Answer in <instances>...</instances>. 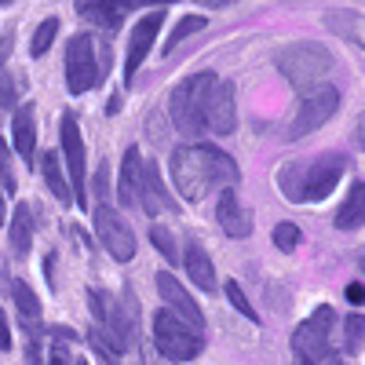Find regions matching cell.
I'll use <instances>...</instances> for the list:
<instances>
[{"mask_svg": "<svg viewBox=\"0 0 365 365\" xmlns=\"http://www.w3.org/2000/svg\"><path fill=\"white\" fill-rule=\"evenodd\" d=\"M168 168H172L175 190L187 201H205L212 190H234L241 179V168L234 165V158L208 143L179 146Z\"/></svg>", "mask_w": 365, "mask_h": 365, "instance_id": "obj_1", "label": "cell"}, {"mask_svg": "<svg viewBox=\"0 0 365 365\" xmlns=\"http://www.w3.org/2000/svg\"><path fill=\"white\" fill-rule=\"evenodd\" d=\"M344 168H347V161L340 154H322V158H311V161H292V165H285L278 172L282 194L289 201H322L340 182Z\"/></svg>", "mask_w": 365, "mask_h": 365, "instance_id": "obj_2", "label": "cell"}, {"mask_svg": "<svg viewBox=\"0 0 365 365\" xmlns=\"http://www.w3.org/2000/svg\"><path fill=\"white\" fill-rule=\"evenodd\" d=\"M88 303H91V314L99 318L103 329L91 332V340H110L113 351H132L139 344V307H135V299L132 292H125V299H113L110 292L96 289V292H88Z\"/></svg>", "mask_w": 365, "mask_h": 365, "instance_id": "obj_3", "label": "cell"}, {"mask_svg": "<svg viewBox=\"0 0 365 365\" xmlns=\"http://www.w3.org/2000/svg\"><path fill=\"white\" fill-rule=\"evenodd\" d=\"M212 84H216V73L201 70V73H190L187 81H179L175 91H172V99H168L172 125H175V132H182L187 139L205 135V103H208Z\"/></svg>", "mask_w": 365, "mask_h": 365, "instance_id": "obj_4", "label": "cell"}, {"mask_svg": "<svg viewBox=\"0 0 365 365\" xmlns=\"http://www.w3.org/2000/svg\"><path fill=\"white\" fill-rule=\"evenodd\" d=\"M278 70L285 73V81L292 88H299L303 96L325 84V77L332 73V51L322 44H289L278 51Z\"/></svg>", "mask_w": 365, "mask_h": 365, "instance_id": "obj_5", "label": "cell"}, {"mask_svg": "<svg viewBox=\"0 0 365 365\" xmlns=\"http://www.w3.org/2000/svg\"><path fill=\"white\" fill-rule=\"evenodd\" d=\"M154 347L168 358V361H190L201 354L205 336L194 332L187 322H179L172 311H158L154 314Z\"/></svg>", "mask_w": 365, "mask_h": 365, "instance_id": "obj_6", "label": "cell"}, {"mask_svg": "<svg viewBox=\"0 0 365 365\" xmlns=\"http://www.w3.org/2000/svg\"><path fill=\"white\" fill-rule=\"evenodd\" d=\"M103 81V58H99V44L88 34L70 37L66 44V88L73 96H84Z\"/></svg>", "mask_w": 365, "mask_h": 365, "instance_id": "obj_7", "label": "cell"}, {"mask_svg": "<svg viewBox=\"0 0 365 365\" xmlns=\"http://www.w3.org/2000/svg\"><path fill=\"white\" fill-rule=\"evenodd\" d=\"M336 106H340V91L332 88V84H322V88H314V91H307V96L299 99V106H296V117H292V139H303V135H311V132H318L325 120L336 113Z\"/></svg>", "mask_w": 365, "mask_h": 365, "instance_id": "obj_8", "label": "cell"}, {"mask_svg": "<svg viewBox=\"0 0 365 365\" xmlns=\"http://www.w3.org/2000/svg\"><path fill=\"white\" fill-rule=\"evenodd\" d=\"M96 234L103 241V249L117 259V263H128L135 256V234L132 227L117 216V212L110 205H99L96 208Z\"/></svg>", "mask_w": 365, "mask_h": 365, "instance_id": "obj_9", "label": "cell"}, {"mask_svg": "<svg viewBox=\"0 0 365 365\" xmlns=\"http://www.w3.org/2000/svg\"><path fill=\"white\" fill-rule=\"evenodd\" d=\"M63 158H66V168H70V190H73V201L81 208H88V175H84V143H81V132H77V120L73 113L63 117Z\"/></svg>", "mask_w": 365, "mask_h": 365, "instance_id": "obj_10", "label": "cell"}, {"mask_svg": "<svg viewBox=\"0 0 365 365\" xmlns=\"http://www.w3.org/2000/svg\"><path fill=\"white\" fill-rule=\"evenodd\" d=\"M158 292H161V299L168 303V311L179 322H187L194 332H201V336H205V314H201V307L194 303V296L175 282V274H168V270L158 274Z\"/></svg>", "mask_w": 365, "mask_h": 365, "instance_id": "obj_11", "label": "cell"}, {"mask_svg": "<svg viewBox=\"0 0 365 365\" xmlns=\"http://www.w3.org/2000/svg\"><path fill=\"white\" fill-rule=\"evenodd\" d=\"M205 125L216 132V135H230L237 125V110H234V84L216 77L208 91V103H205Z\"/></svg>", "mask_w": 365, "mask_h": 365, "instance_id": "obj_12", "label": "cell"}, {"mask_svg": "<svg viewBox=\"0 0 365 365\" xmlns=\"http://www.w3.org/2000/svg\"><path fill=\"white\" fill-rule=\"evenodd\" d=\"M11 296H15L22 329L29 332V361L41 365V303H37L34 289H29L26 282H11Z\"/></svg>", "mask_w": 365, "mask_h": 365, "instance_id": "obj_13", "label": "cell"}, {"mask_svg": "<svg viewBox=\"0 0 365 365\" xmlns=\"http://www.w3.org/2000/svg\"><path fill=\"white\" fill-rule=\"evenodd\" d=\"M161 22H165V11H150V15H143V19H139V26L132 29V41H128V58H125V81H132V77H135V70L143 66L146 51L154 48V41H158V29H161Z\"/></svg>", "mask_w": 365, "mask_h": 365, "instance_id": "obj_14", "label": "cell"}, {"mask_svg": "<svg viewBox=\"0 0 365 365\" xmlns=\"http://www.w3.org/2000/svg\"><path fill=\"white\" fill-rule=\"evenodd\" d=\"M220 227L230 237H249L252 234V212L241 205L237 190H223V197H220Z\"/></svg>", "mask_w": 365, "mask_h": 365, "instance_id": "obj_15", "label": "cell"}, {"mask_svg": "<svg viewBox=\"0 0 365 365\" xmlns=\"http://www.w3.org/2000/svg\"><path fill=\"white\" fill-rule=\"evenodd\" d=\"M143 172H146V161L143 154L132 146L128 154H125V165H120V179H117V187H120V201L139 208V190H143Z\"/></svg>", "mask_w": 365, "mask_h": 365, "instance_id": "obj_16", "label": "cell"}, {"mask_svg": "<svg viewBox=\"0 0 365 365\" xmlns=\"http://www.w3.org/2000/svg\"><path fill=\"white\" fill-rule=\"evenodd\" d=\"M182 263H187V274L194 278L197 289L216 292V270H212V259L205 256V249L197 245V241H190V245H187V252H182Z\"/></svg>", "mask_w": 365, "mask_h": 365, "instance_id": "obj_17", "label": "cell"}, {"mask_svg": "<svg viewBox=\"0 0 365 365\" xmlns=\"http://www.w3.org/2000/svg\"><path fill=\"white\" fill-rule=\"evenodd\" d=\"M11 132H15V150L22 158H34V146H37V117L34 106H19L11 117Z\"/></svg>", "mask_w": 365, "mask_h": 365, "instance_id": "obj_18", "label": "cell"}, {"mask_svg": "<svg viewBox=\"0 0 365 365\" xmlns=\"http://www.w3.org/2000/svg\"><path fill=\"white\" fill-rule=\"evenodd\" d=\"M365 223V182H351V190L336 212V227L340 230H354Z\"/></svg>", "mask_w": 365, "mask_h": 365, "instance_id": "obj_19", "label": "cell"}, {"mask_svg": "<svg viewBox=\"0 0 365 365\" xmlns=\"http://www.w3.org/2000/svg\"><path fill=\"white\" fill-rule=\"evenodd\" d=\"M77 11L88 19V22H96V26H103V29H117L120 22H125V8L120 4H99V0H81L77 4Z\"/></svg>", "mask_w": 365, "mask_h": 365, "instance_id": "obj_20", "label": "cell"}, {"mask_svg": "<svg viewBox=\"0 0 365 365\" xmlns=\"http://www.w3.org/2000/svg\"><path fill=\"white\" fill-rule=\"evenodd\" d=\"M29 241H34V212H29V205H19L11 216V252L26 256Z\"/></svg>", "mask_w": 365, "mask_h": 365, "instance_id": "obj_21", "label": "cell"}, {"mask_svg": "<svg viewBox=\"0 0 365 365\" xmlns=\"http://www.w3.org/2000/svg\"><path fill=\"white\" fill-rule=\"evenodd\" d=\"M44 179H48L51 194L58 197V205H70V201H73V190H70L66 175H63V165H58V154H55V150H51V154H44Z\"/></svg>", "mask_w": 365, "mask_h": 365, "instance_id": "obj_22", "label": "cell"}, {"mask_svg": "<svg viewBox=\"0 0 365 365\" xmlns=\"http://www.w3.org/2000/svg\"><path fill=\"white\" fill-rule=\"evenodd\" d=\"M205 15H182L179 19V26L172 29V37H168V44H165V51H175V44H182L190 34H197V29H205Z\"/></svg>", "mask_w": 365, "mask_h": 365, "instance_id": "obj_23", "label": "cell"}, {"mask_svg": "<svg viewBox=\"0 0 365 365\" xmlns=\"http://www.w3.org/2000/svg\"><path fill=\"white\" fill-rule=\"evenodd\" d=\"M344 347L351 354H358L365 347V314H351L347 325H344Z\"/></svg>", "mask_w": 365, "mask_h": 365, "instance_id": "obj_24", "label": "cell"}, {"mask_svg": "<svg viewBox=\"0 0 365 365\" xmlns=\"http://www.w3.org/2000/svg\"><path fill=\"white\" fill-rule=\"evenodd\" d=\"M150 241H154V245H158V252L168 259V263H175L179 259V249H175V237L161 227V223H154V227H150Z\"/></svg>", "mask_w": 365, "mask_h": 365, "instance_id": "obj_25", "label": "cell"}, {"mask_svg": "<svg viewBox=\"0 0 365 365\" xmlns=\"http://www.w3.org/2000/svg\"><path fill=\"white\" fill-rule=\"evenodd\" d=\"M55 34H58V19H44V22L37 26V34H34V44H29V51H34V55H44V51L51 48Z\"/></svg>", "mask_w": 365, "mask_h": 365, "instance_id": "obj_26", "label": "cell"}, {"mask_svg": "<svg viewBox=\"0 0 365 365\" xmlns=\"http://www.w3.org/2000/svg\"><path fill=\"white\" fill-rule=\"evenodd\" d=\"M299 227L296 223H278V227H274V245H278L282 252H292L296 245H299Z\"/></svg>", "mask_w": 365, "mask_h": 365, "instance_id": "obj_27", "label": "cell"}, {"mask_svg": "<svg viewBox=\"0 0 365 365\" xmlns=\"http://www.w3.org/2000/svg\"><path fill=\"white\" fill-rule=\"evenodd\" d=\"M227 299L234 303V307L241 311V314H245L249 322H259V314H256V307H252V303L245 299V292H241V285L237 282H227Z\"/></svg>", "mask_w": 365, "mask_h": 365, "instance_id": "obj_28", "label": "cell"}, {"mask_svg": "<svg viewBox=\"0 0 365 365\" xmlns=\"http://www.w3.org/2000/svg\"><path fill=\"white\" fill-rule=\"evenodd\" d=\"M70 340H77L70 329H55V347H51V361L48 365H70V354H66Z\"/></svg>", "mask_w": 365, "mask_h": 365, "instance_id": "obj_29", "label": "cell"}, {"mask_svg": "<svg viewBox=\"0 0 365 365\" xmlns=\"http://www.w3.org/2000/svg\"><path fill=\"white\" fill-rule=\"evenodd\" d=\"M299 365H344V358L336 351H322V354H311V358H299Z\"/></svg>", "mask_w": 365, "mask_h": 365, "instance_id": "obj_30", "label": "cell"}, {"mask_svg": "<svg viewBox=\"0 0 365 365\" xmlns=\"http://www.w3.org/2000/svg\"><path fill=\"white\" fill-rule=\"evenodd\" d=\"M15 103V81L8 73H0V110H8Z\"/></svg>", "mask_w": 365, "mask_h": 365, "instance_id": "obj_31", "label": "cell"}, {"mask_svg": "<svg viewBox=\"0 0 365 365\" xmlns=\"http://www.w3.org/2000/svg\"><path fill=\"white\" fill-rule=\"evenodd\" d=\"M0 351H11V329H8V314L0 311Z\"/></svg>", "mask_w": 365, "mask_h": 365, "instance_id": "obj_32", "label": "cell"}, {"mask_svg": "<svg viewBox=\"0 0 365 365\" xmlns=\"http://www.w3.org/2000/svg\"><path fill=\"white\" fill-rule=\"evenodd\" d=\"M0 175H4V187L11 190V172H8V146H4V139H0Z\"/></svg>", "mask_w": 365, "mask_h": 365, "instance_id": "obj_33", "label": "cell"}, {"mask_svg": "<svg viewBox=\"0 0 365 365\" xmlns=\"http://www.w3.org/2000/svg\"><path fill=\"white\" fill-rule=\"evenodd\" d=\"M347 299L351 303H365V285H347Z\"/></svg>", "mask_w": 365, "mask_h": 365, "instance_id": "obj_34", "label": "cell"}, {"mask_svg": "<svg viewBox=\"0 0 365 365\" xmlns=\"http://www.w3.org/2000/svg\"><path fill=\"white\" fill-rule=\"evenodd\" d=\"M354 143H358V146L365 150V113L358 117V125H354Z\"/></svg>", "mask_w": 365, "mask_h": 365, "instance_id": "obj_35", "label": "cell"}, {"mask_svg": "<svg viewBox=\"0 0 365 365\" xmlns=\"http://www.w3.org/2000/svg\"><path fill=\"white\" fill-rule=\"evenodd\" d=\"M8 44H11V29H8V34H4V41H0V66H4V58H8V51H11Z\"/></svg>", "mask_w": 365, "mask_h": 365, "instance_id": "obj_36", "label": "cell"}, {"mask_svg": "<svg viewBox=\"0 0 365 365\" xmlns=\"http://www.w3.org/2000/svg\"><path fill=\"white\" fill-rule=\"evenodd\" d=\"M8 220V201H4V190H0V223Z\"/></svg>", "mask_w": 365, "mask_h": 365, "instance_id": "obj_37", "label": "cell"}, {"mask_svg": "<svg viewBox=\"0 0 365 365\" xmlns=\"http://www.w3.org/2000/svg\"><path fill=\"white\" fill-rule=\"evenodd\" d=\"M77 365H88V361H77Z\"/></svg>", "mask_w": 365, "mask_h": 365, "instance_id": "obj_38", "label": "cell"}, {"mask_svg": "<svg viewBox=\"0 0 365 365\" xmlns=\"http://www.w3.org/2000/svg\"><path fill=\"white\" fill-rule=\"evenodd\" d=\"M361 270H365V259H361Z\"/></svg>", "mask_w": 365, "mask_h": 365, "instance_id": "obj_39", "label": "cell"}]
</instances>
